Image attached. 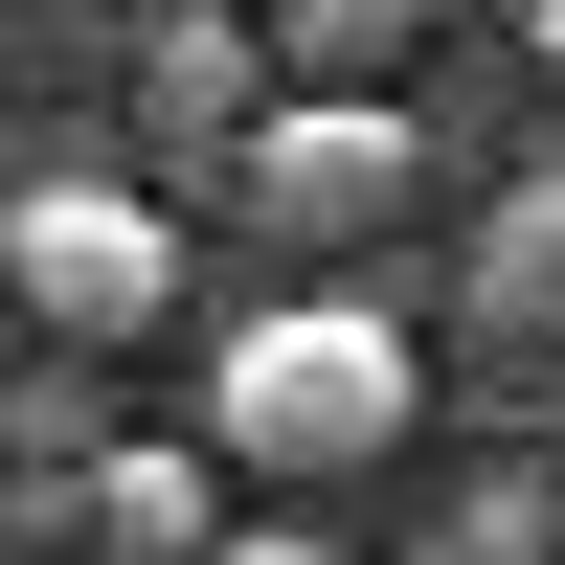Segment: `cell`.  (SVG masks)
<instances>
[{
  "label": "cell",
  "instance_id": "cell-10",
  "mask_svg": "<svg viewBox=\"0 0 565 565\" xmlns=\"http://www.w3.org/2000/svg\"><path fill=\"white\" fill-rule=\"evenodd\" d=\"M521 45H543V68H565V0H521Z\"/></svg>",
  "mask_w": 565,
  "mask_h": 565
},
{
  "label": "cell",
  "instance_id": "cell-7",
  "mask_svg": "<svg viewBox=\"0 0 565 565\" xmlns=\"http://www.w3.org/2000/svg\"><path fill=\"white\" fill-rule=\"evenodd\" d=\"M407 23H430V0H271L249 45H271V90H385V68H407Z\"/></svg>",
  "mask_w": 565,
  "mask_h": 565
},
{
  "label": "cell",
  "instance_id": "cell-1",
  "mask_svg": "<svg viewBox=\"0 0 565 565\" xmlns=\"http://www.w3.org/2000/svg\"><path fill=\"white\" fill-rule=\"evenodd\" d=\"M407 317L385 295H271L249 340H226V385H204V452L226 476H362V452H407Z\"/></svg>",
  "mask_w": 565,
  "mask_h": 565
},
{
  "label": "cell",
  "instance_id": "cell-9",
  "mask_svg": "<svg viewBox=\"0 0 565 565\" xmlns=\"http://www.w3.org/2000/svg\"><path fill=\"white\" fill-rule=\"evenodd\" d=\"M204 565H340V543H295V521H271V543H204Z\"/></svg>",
  "mask_w": 565,
  "mask_h": 565
},
{
  "label": "cell",
  "instance_id": "cell-3",
  "mask_svg": "<svg viewBox=\"0 0 565 565\" xmlns=\"http://www.w3.org/2000/svg\"><path fill=\"white\" fill-rule=\"evenodd\" d=\"M226 204L295 226V249H385V226L430 204V136H407V90H271L249 159H226Z\"/></svg>",
  "mask_w": 565,
  "mask_h": 565
},
{
  "label": "cell",
  "instance_id": "cell-2",
  "mask_svg": "<svg viewBox=\"0 0 565 565\" xmlns=\"http://www.w3.org/2000/svg\"><path fill=\"white\" fill-rule=\"evenodd\" d=\"M0 295H23L68 362L159 340V317H181V204H159V181H90V159L23 181V204H0Z\"/></svg>",
  "mask_w": 565,
  "mask_h": 565
},
{
  "label": "cell",
  "instance_id": "cell-5",
  "mask_svg": "<svg viewBox=\"0 0 565 565\" xmlns=\"http://www.w3.org/2000/svg\"><path fill=\"white\" fill-rule=\"evenodd\" d=\"M90 543H114V565H204V543H226L204 452H90Z\"/></svg>",
  "mask_w": 565,
  "mask_h": 565
},
{
  "label": "cell",
  "instance_id": "cell-4",
  "mask_svg": "<svg viewBox=\"0 0 565 565\" xmlns=\"http://www.w3.org/2000/svg\"><path fill=\"white\" fill-rule=\"evenodd\" d=\"M249 114H271V45H249V0H136V136L159 159H249Z\"/></svg>",
  "mask_w": 565,
  "mask_h": 565
},
{
  "label": "cell",
  "instance_id": "cell-8",
  "mask_svg": "<svg viewBox=\"0 0 565 565\" xmlns=\"http://www.w3.org/2000/svg\"><path fill=\"white\" fill-rule=\"evenodd\" d=\"M430 565H565V498H476V521H452Z\"/></svg>",
  "mask_w": 565,
  "mask_h": 565
},
{
  "label": "cell",
  "instance_id": "cell-6",
  "mask_svg": "<svg viewBox=\"0 0 565 565\" xmlns=\"http://www.w3.org/2000/svg\"><path fill=\"white\" fill-rule=\"evenodd\" d=\"M476 340H565V159L476 226Z\"/></svg>",
  "mask_w": 565,
  "mask_h": 565
}]
</instances>
